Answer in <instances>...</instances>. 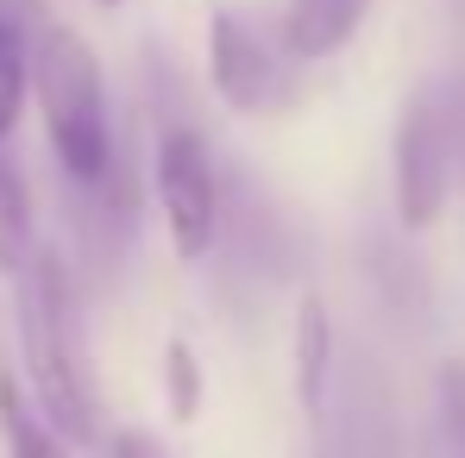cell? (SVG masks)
<instances>
[{"mask_svg":"<svg viewBox=\"0 0 465 458\" xmlns=\"http://www.w3.org/2000/svg\"><path fill=\"white\" fill-rule=\"evenodd\" d=\"M114 458H163L145 434H114Z\"/></svg>","mask_w":465,"mask_h":458,"instance_id":"4fadbf2b","label":"cell"},{"mask_svg":"<svg viewBox=\"0 0 465 458\" xmlns=\"http://www.w3.org/2000/svg\"><path fill=\"white\" fill-rule=\"evenodd\" d=\"M365 13H371V0H290V13H283V44L296 51V57H333V51H346L352 38H359V25H365Z\"/></svg>","mask_w":465,"mask_h":458,"instance_id":"52a82bcc","label":"cell"},{"mask_svg":"<svg viewBox=\"0 0 465 458\" xmlns=\"http://www.w3.org/2000/svg\"><path fill=\"white\" fill-rule=\"evenodd\" d=\"M0 434H6V458H70L64 434L25 402V389L13 377H0Z\"/></svg>","mask_w":465,"mask_h":458,"instance_id":"30bf717a","label":"cell"},{"mask_svg":"<svg viewBox=\"0 0 465 458\" xmlns=\"http://www.w3.org/2000/svg\"><path fill=\"white\" fill-rule=\"evenodd\" d=\"M19 339H25V377L38 395V414L64 440H94V377L82 352L76 289L51 251H32L19 270Z\"/></svg>","mask_w":465,"mask_h":458,"instance_id":"6da1fadb","label":"cell"},{"mask_svg":"<svg viewBox=\"0 0 465 458\" xmlns=\"http://www.w3.org/2000/svg\"><path fill=\"white\" fill-rule=\"evenodd\" d=\"M296 51L283 38H264L258 25H245L239 13H214L208 19V76L214 94L232 113H277L296 101Z\"/></svg>","mask_w":465,"mask_h":458,"instance_id":"277c9868","label":"cell"},{"mask_svg":"<svg viewBox=\"0 0 465 458\" xmlns=\"http://www.w3.org/2000/svg\"><path fill=\"white\" fill-rule=\"evenodd\" d=\"M163 383H170V414L176 421H195V408H202V365H195L189 339H170L163 346Z\"/></svg>","mask_w":465,"mask_h":458,"instance_id":"8fae6325","label":"cell"},{"mask_svg":"<svg viewBox=\"0 0 465 458\" xmlns=\"http://www.w3.org/2000/svg\"><path fill=\"white\" fill-rule=\"evenodd\" d=\"M94 6H126V0H94Z\"/></svg>","mask_w":465,"mask_h":458,"instance_id":"5bb4252c","label":"cell"},{"mask_svg":"<svg viewBox=\"0 0 465 458\" xmlns=\"http://www.w3.org/2000/svg\"><path fill=\"white\" fill-rule=\"evenodd\" d=\"M447 195H453V126L434 101H415L396 120V214H402V227H434Z\"/></svg>","mask_w":465,"mask_h":458,"instance_id":"5b68a950","label":"cell"},{"mask_svg":"<svg viewBox=\"0 0 465 458\" xmlns=\"http://www.w3.org/2000/svg\"><path fill=\"white\" fill-rule=\"evenodd\" d=\"M440 458H465V365L440 371Z\"/></svg>","mask_w":465,"mask_h":458,"instance_id":"7c38bea8","label":"cell"},{"mask_svg":"<svg viewBox=\"0 0 465 458\" xmlns=\"http://www.w3.org/2000/svg\"><path fill=\"white\" fill-rule=\"evenodd\" d=\"M32 195H25V170L13 145H0V270H25L32 264Z\"/></svg>","mask_w":465,"mask_h":458,"instance_id":"9c48e42d","label":"cell"},{"mask_svg":"<svg viewBox=\"0 0 465 458\" xmlns=\"http://www.w3.org/2000/svg\"><path fill=\"white\" fill-rule=\"evenodd\" d=\"M38 76V25L19 0H0V145H13Z\"/></svg>","mask_w":465,"mask_h":458,"instance_id":"8992f818","label":"cell"},{"mask_svg":"<svg viewBox=\"0 0 465 458\" xmlns=\"http://www.w3.org/2000/svg\"><path fill=\"white\" fill-rule=\"evenodd\" d=\"M38 113H45V139L57 170L88 189V195H107V176H114V113H107V76H101V57L88 51V38L70 25H38Z\"/></svg>","mask_w":465,"mask_h":458,"instance_id":"7a4b0ae2","label":"cell"},{"mask_svg":"<svg viewBox=\"0 0 465 458\" xmlns=\"http://www.w3.org/2000/svg\"><path fill=\"white\" fill-rule=\"evenodd\" d=\"M327 377H333V320H327V302L309 296L296 307V395L309 414H321L327 402Z\"/></svg>","mask_w":465,"mask_h":458,"instance_id":"ba28073f","label":"cell"},{"mask_svg":"<svg viewBox=\"0 0 465 458\" xmlns=\"http://www.w3.org/2000/svg\"><path fill=\"white\" fill-rule=\"evenodd\" d=\"M157 208H163V232L183 264H202L221 245V214H227L221 163L208 151V139L189 126H170L157 139Z\"/></svg>","mask_w":465,"mask_h":458,"instance_id":"3957f363","label":"cell"}]
</instances>
